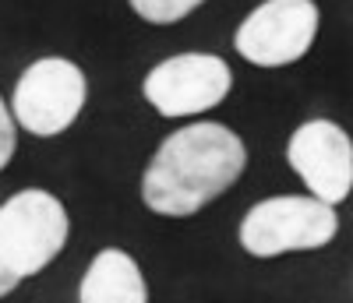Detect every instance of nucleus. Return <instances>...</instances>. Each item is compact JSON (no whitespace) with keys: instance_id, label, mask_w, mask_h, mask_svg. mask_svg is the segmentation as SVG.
<instances>
[{"instance_id":"nucleus-1","label":"nucleus","mask_w":353,"mask_h":303,"mask_svg":"<svg viewBox=\"0 0 353 303\" xmlns=\"http://www.w3.org/2000/svg\"><path fill=\"white\" fill-rule=\"evenodd\" d=\"M244 166V141L223 124L198 120L156 148L141 176V201L156 216L188 219L237 184Z\"/></svg>"},{"instance_id":"nucleus-5","label":"nucleus","mask_w":353,"mask_h":303,"mask_svg":"<svg viewBox=\"0 0 353 303\" xmlns=\"http://www.w3.org/2000/svg\"><path fill=\"white\" fill-rule=\"evenodd\" d=\"M318 25L314 0H261L233 32V46L254 67H290L314 46Z\"/></svg>"},{"instance_id":"nucleus-7","label":"nucleus","mask_w":353,"mask_h":303,"mask_svg":"<svg viewBox=\"0 0 353 303\" xmlns=\"http://www.w3.org/2000/svg\"><path fill=\"white\" fill-rule=\"evenodd\" d=\"M286 159L311 198L339 205L353 191V138L332 120H307L290 134Z\"/></svg>"},{"instance_id":"nucleus-10","label":"nucleus","mask_w":353,"mask_h":303,"mask_svg":"<svg viewBox=\"0 0 353 303\" xmlns=\"http://www.w3.org/2000/svg\"><path fill=\"white\" fill-rule=\"evenodd\" d=\"M14 116L8 109V103L0 99V173L8 169V163L14 159V145H18V131H14Z\"/></svg>"},{"instance_id":"nucleus-4","label":"nucleus","mask_w":353,"mask_h":303,"mask_svg":"<svg viewBox=\"0 0 353 303\" xmlns=\"http://www.w3.org/2000/svg\"><path fill=\"white\" fill-rule=\"evenodd\" d=\"M88 99L85 71L68 56H39L28 64L14 85L11 96V116L36 138H57L64 134L81 116Z\"/></svg>"},{"instance_id":"nucleus-9","label":"nucleus","mask_w":353,"mask_h":303,"mask_svg":"<svg viewBox=\"0 0 353 303\" xmlns=\"http://www.w3.org/2000/svg\"><path fill=\"white\" fill-rule=\"evenodd\" d=\"M128 4L141 21H149V25H176L188 14H194L205 0H128Z\"/></svg>"},{"instance_id":"nucleus-2","label":"nucleus","mask_w":353,"mask_h":303,"mask_svg":"<svg viewBox=\"0 0 353 303\" xmlns=\"http://www.w3.org/2000/svg\"><path fill=\"white\" fill-rule=\"evenodd\" d=\"M68 233V208L50 191L28 187L0 205V261L18 282L50 268L64 251Z\"/></svg>"},{"instance_id":"nucleus-6","label":"nucleus","mask_w":353,"mask_h":303,"mask_svg":"<svg viewBox=\"0 0 353 303\" xmlns=\"http://www.w3.org/2000/svg\"><path fill=\"white\" fill-rule=\"evenodd\" d=\"M233 88V71L216 53H176L166 56L145 74L141 96L149 106L166 116H198L216 109Z\"/></svg>"},{"instance_id":"nucleus-8","label":"nucleus","mask_w":353,"mask_h":303,"mask_svg":"<svg viewBox=\"0 0 353 303\" xmlns=\"http://www.w3.org/2000/svg\"><path fill=\"white\" fill-rule=\"evenodd\" d=\"M78 303H149V286L138 261L121 247L99 251L81 275Z\"/></svg>"},{"instance_id":"nucleus-3","label":"nucleus","mask_w":353,"mask_h":303,"mask_svg":"<svg viewBox=\"0 0 353 303\" xmlns=\"http://www.w3.org/2000/svg\"><path fill=\"white\" fill-rule=\"evenodd\" d=\"M339 233L336 205L301 194L258 201L241 222V247L251 258H279L290 251H318Z\"/></svg>"},{"instance_id":"nucleus-11","label":"nucleus","mask_w":353,"mask_h":303,"mask_svg":"<svg viewBox=\"0 0 353 303\" xmlns=\"http://www.w3.org/2000/svg\"><path fill=\"white\" fill-rule=\"evenodd\" d=\"M14 286H18V279H14L11 271L4 268V261H0V296H8V293H11Z\"/></svg>"}]
</instances>
